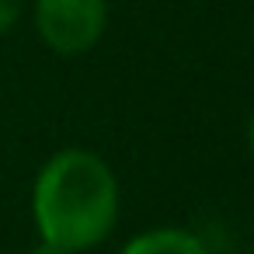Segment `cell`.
Here are the masks:
<instances>
[{
	"label": "cell",
	"instance_id": "cell-1",
	"mask_svg": "<svg viewBox=\"0 0 254 254\" xmlns=\"http://www.w3.org/2000/svg\"><path fill=\"white\" fill-rule=\"evenodd\" d=\"M122 216V185L112 164L87 150H56L35 174L32 185V219L39 240L60 244L70 254L101 247Z\"/></svg>",
	"mask_w": 254,
	"mask_h": 254
},
{
	"label": "cell",
	"instance_id": "cell-2",
	"mask_svg": "<svg viewBox=\"0 0 254 254\" xmlns=\"http://www.w3.org/2000/svg\"><path fill=\"white\" fill-rule=\"evenodd\" d=\"M32 25L49 53L84 56L108 32V0H35Z\"/></svg>",
	"mask_w": 254,
	"mask_h": 254
},
{
	"label": "cell",
	"instance_id": "cell-3",
	"mask_svg": "<svg viewBox=\"0 0 254 254\" xmlns=\"http://www.w3.org/2000/svg\"><path fill=\"white\" fill-rule=\"evenodd\" d=\"M119 254H209V247L188 226H150L129 237Z\"/></svg>",
	"mask_w": 254,
	"mask_h": 254
},
{
	"label": "cell",
	"instance_id": "cell-4",
	"mask_svg": "<svg viewBox=\"0 0 254 254\" xmlns=\"http://www.w3.org/2000/svg\"><path fill=\"white\" fill-rule=\"evenodd\" d=\"M21 7H25V0H0V39H4V35L18 25Z\"/></svg>",
	"mask_w": 254,
	"mask_h": 254
},
{
	"label": "cell",
	"instance_id": "cell-5",
	"mask_svg": "<svg viewBox=\"0 0 254 254\" xmlns=\"http://www.w3.org/2000/svg\"><path fill=\"white\" fill-rule=\"evenodd\" d=\"M28 254H70V251H63L60 244H49V240H39V244H35V247H32Z\"/></svg>",
	"mask_w": 254,
	"mask_h": 254
},
{
	"label": "cell",
	"instance_id": "cell-6",
	"mask_svg": "<svg viewBox=\"0 0 254 254\" xmlns=\"http://www.w3.org/2000/svg\"><path fill=\"white\" fill-rule=\"evenodd\" d=\"M244 143H247V153H251V160H254V108H251L247 126H244Z\"/></svg>",
	"mask_w": 254,
	"mask_h": 254
},
{
	"label": "cell",
	"instance_id": "cell-7",
	"mask_svg": "<svg viewBox=\"0 0 254 254\" xmlns=\"http://www.w3.org/2000/svg\"><path fill=\"white\" fill-rule=\"evenodd\" d=\"M251 35H254V18H251Z\"/></svg>",
	"mask_w": 254,
	"mask_h": 254
}]
</instances>
